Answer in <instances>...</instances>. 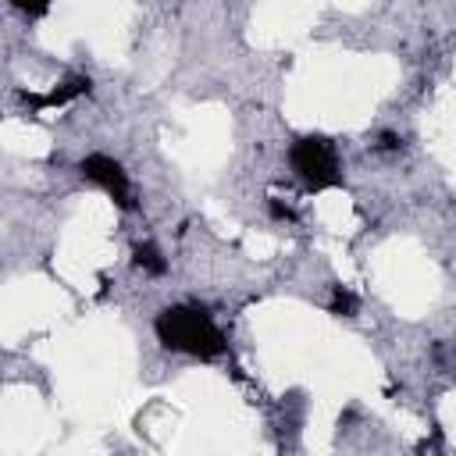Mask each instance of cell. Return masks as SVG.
<instances>
[{"mask_svg": "<svg viewBox=\"0 0 456 456\" xmlns=\"http://www.w3.org/2000/svg\"><path fill=\"white\" fill-rule=\"evenodd\" d=\"M153 331H157V342L171 353H185V356H200V360H214L228 349L224 342V331L196 306H185V303H175V306H164L153 321Z\"/></svg>", "mask_w": 456, "mask_h": 456, "instance_id": "cell-1", "label": "cell"}, {"mask_svg": "<svg viewBox=\"0 0 456 456\" xmlns=\"http://www.w3.org/2000/svg\"><path fill=\"white\" fill-rule=\"evenodd\" d=\"M289 164H292L296 178L310 192H324V189H338L342 185L338 153H335V142L328 135H299L289 146Z\"/></svg>", "mask_w": 456, "mask_h": 456, "instance_id": "cell-2", "label": "cell"}, {"mask_svg": "<svg viewBox=\"0 0 456 456\" xmlns=\"http://www.w3.org/2000/svg\"><path fill=\"white\" fill-rule=\"evenodd\" d=\"M78 171H82L86 182L100 185L121 210H132V185H128L125 167H121L114 157H107V153H89V157L78 160Z\"/></svg>", "mask_w": 456, "mask_h": 456, "instance_id": "cell-3", "label": "cell"}, {"mask_svg": "<svg viewBox=\"0 0 456 456\" xmlns=\"http://www.w3.org/2000/svg\"><path fill=\"white\" fill-rule=\"evenodd\" d=\"M93 89V82H89V75H71V78H64V82H57L50 93H18V100L25 103V107H32V110H53V107H68L71 100H78L82 93H89Z\"/></svg>", "mask_w": 456, "mask_h": 456, "instance_id": "cell-4", "label": "cell"}, {"mask_svg": "<svg viewBox=\"0 0 456 456\" xmlns=\"http://www.w3.org/2000/svg\"><path fill=\"white\" fill-rule=\"evenodd\" d=\"M132 260H135L139 271H146V274H153V278H160V274L167 271V260H164V253H160L153 242H135Z\"/></svg>", "mask_w": 456, "mask_h": 456, "instance_id": "cell-5", "label": "cell"}, {"mask_svg": "<svg viewBox=\"0 0 456 456\" xmlns=\"http://www.w3.org/2000/svg\"><path fill=\"white\" fill-rule=\"evenodd\" d=\"M331 314H338V317H353V314H356V296H353L349 289L335 285V289H331Z\"/></svg>", "mask_w": 456, "mask_h": 456, "instance_id": "cell-6", "label": "cell"}, {"mask_svg": "<svg viewBox=\"0 0 456 456\" xmlns=\"http://www.w3.org/2000/svg\"><path fill=\"white\" fill-rule=\"evenodd\" d=\"M11 7L21 11V14H28V18H43L50 11V0H11Z\"/></svg>", "mask_w": 456, "mask_h": 456, "instance_id": "cell-7", "label": "cell"}, {"mask_svg": "<svg viewBox=\"0 0 456 456\" xmlns=\"http://www.w3.org/2000/svg\"><path fill=\"white\" fill-rule=\"evenodd\" d=\"M267 214H271L274 221H296V210H292V207H285L278 196H267Z\"/></svg>", "mask_w": 456, "mask_h": 456, "instance_id": "cell-8", "label": "cell"}, {"mask_svg": "<svg viewBox=\"0 0 456 456\" xmlns=\"http://www.w3.org/2000/svg\"><path fill=\"white\" fill-rule=\"evenodd\" d=\"M378 146H381V150H388V153H392V150H403V135H395V132H381Z\"/></svg>", "mask_w": 456, "mask_h": 456, "instance_id": "cell-9", "label": "cell"}]
</instances>
